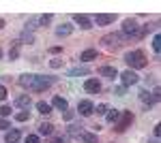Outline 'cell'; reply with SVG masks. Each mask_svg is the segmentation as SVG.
Masks as SVG:
<instances>
[{
	"instance_id": "obj_1",
	"label": "cell",
	"mask_w": 161,
	"mask_h": 143,
	"mask_svg": "<svg viewBox=\"0 0 161 143\" xmlns=\"http://www.w3.org/2000/svg\"><path fill=\"white\" fill-rule=\"evenodd\" d=\"M54 84V79L52 77H43V75H22L19 77V85H24L28 90H32V92H45L50 85Z\"/></svg>"
},
{
	"instance_id": "obj_2",
	"label": "cell",
	"mask_w": 161,
	"mask_h": 143,
	"mask_svg": "<svg viewBox=\"0 0 161 143\" xmlns=\"http://www.w3.org/2000/svg\"><path fill=\"white\" fill-rule=\"evenodd\" d=\"M125 62H127L131 69H144V66L148 64V60H146V56H144V51H140V49L129 51V54L125 56Z\"/></svg>"
},
{
	"instance_id": "obj_3",
	"label": "cell",
	"mask_w": 161,
	"mask_h": 143,
	"mask_svg": "<svg viewBox=\"0 0 161 143\" xmlns=\"http://www.w3.org/2000/svg\"><path fill=\"white\" fill-rule=\"evenodd\" d=\"M131 122H133V113H131V111H120V118H118V122L114 124V130L125 132L129 126H131Z\"/></svg>"
},
{
	"instance_id": "obj_4",
	"label": "cell",
	"mask_w": 161,
	"mask_h": 143,
	"mask_svg": "<svg viewBox=\"0 0 161 143\" xmlns=\"http://www.w3.org/2000/svg\"><path fill=\"white\" fill-rule=\"evenodd\" d=\"M123 36L140 38V26H137L136 19H125V24H123Z\"/></svg>"
},
{
	"instance_id": "obj_5",
	"label": "cell",
	"mask_w": 161,
	"mask_h": 143,
	"mask_svg": "<svg viewBox=\"0 0 161 143\" xmlns=\"http://www.w3.org/2000/svg\"><path fill=\"white\" fill-rule=\"evenodd\" d=\"M120 79H123V88H127V85H136L137 81H140V77H137L131 69H129V71H125L123 75H120Z\"/></svg>"
},
{
	"instance_id": "obj_6",
	"label": "cell",
	"mask_w": 161,
	"mask_h": 143,
	"mask_svg": "<svg viewBox=\"0 0 161 143\" xmlns=\"http://www.w3.org/2000/svg\"><path fill=\"white\" fill-rule=\"evenodd\" d=\"M120 38H123V34H105L103 38H101V43L105 45V47H118L120 45Z\"/></svg>"
},
{
	"instance_id": "obj_7",
	"label": "cell",
	"mask_w": 161,
	"mask_h": 143,
	"mask_svg": "<svg viewBox=\"0 0 161 143\" xmlns=\"http://www.w3.org/2000/svg\"><path fill=\"white\" fill-rule=\"evenodd\" d=\"M77 111H80V115H92L95 113V105L90 103V100H82L80 105H77Z\"/></svg>"
},
{
	"instance_id": "obj_8",
	"label": "cell",
	"mask_w": 161,
	"mask_h": 143,
	"mask_svg": "<svg viewBox=\"0 0 161 143\" xmlns=\"http://www.w3.org/2000/svg\"><path fill=\"white\" fill-rule=\"evenodd\" d=\"M84 90L90 92V94H99L101 92V84L97 81V79H86V81H84Z\"/></svg>"
},
{
	"instance_id": "obj_9",
	"label": "cell",
	"mask_w": 161,
	"mask_h": 143,
	"mask_svg": "<svg viewBox=\"0 0 161 143\" xmlns=\"http://www.w3.org/2000/svg\"><path fill=\"white\" fill-rule=\"evenodd\" d=\"M73 19H75V24H80L82 30H90V28H92V22H90V17H86V15H80V13H77Z\"/></svg>"
},
{
	"instance_id": "obj_10",
	"label": "cell",
	"mask_w": 161,
	"mask_h": 143,
	"mask_svg": "<svg viewBox=\"0 0 161 143\" xmlns=\"http://www.w3.org/2000/svg\"><path fill=\"white\" fill-rule=\"evenodd\" d=\"M19 51H22V41H13L11 49H9V60H17L19 58Z\"/></svg>"
},
{
	"instance_id": "obj_11",
	"label": "cell",
	"mask_w": 161,
	"mask_h": 143,
	"mask_svg": "<svg viewBox=\"0 0 161 143\" xmlns=\"http://www.w3.org/2000/svg\"><path fill=\"white\" fill-rule=\"evenodd\" d=\"M99 75L101 77H108V79H114V77H118V71H116L114 66H101Z\"/></svg>"
},
{
	"instance_id": "obj_12",
	"label": "cell",
	"mask_w": 161,
	"mask_h": 143,
	"mask_svg": "<svg viewBox=\"0 0 161 143\" xmlns=\"http://www.w3.org/2000/svg\"><path fill=\"white\" fill-rule=\"evenodd\" d=\"M52 105L58 109V111H67V109H69V103H67V98H62V96H54Z\"/></svg>"
},
{
	"instance_id": "obj_13",
	"label": "cell",
	"mask_w": 161,
	"mask_h": 143,
	"mask_svg": "<svg viewBox=\"0 0 161 143\" xmlns=\"http://www.w3.org/2000/svg\"><path fill=\"white\" fill-rule=\"evenodd\" d=\"M97 49H86V51H82V56H80V60L82 62H92V60H97Z\"/></svg>"
},
{
	"instance_id": "obj_14",
	"label": "cell",
	"mask_w": 161,
	"mask_h": 143,
	"mask_svg": "<svg viewBox=\"0 0 161 143\" xmlns=\"http://www.w3.org/2000/svg\"><path fill=\"white\" fill-rule=\"evenodd\" d=\"M77 139H82L84 143H97V135L86 132V130H80V132H77Z\"/></svg>"
},
{
	"instance_id": "obj_15",
	"label": "cell",
	"mask_w": 161,
	"mask_h": 143,
	"mask_svg": "<svg viewBox=\"0 0 161 143\" xmlns=\"http://www.w3.org/2000/svg\"><path fill=\"white\" fill-rule=\"evenodd\" d=\"M17 141H19V130L17 128H11L4 135V143H17Z\"/></svg>"
},
{
	"instance_id": "obj_16",
	"label": "cell",
	"mask_w": 161,
	"mask_h": 143,
	"mask_svg": "<svg viewBox=\"0 0 161 143\" xmlns=\"http://www.w3.org/2000/svg\"><path fill=\"white\" fill-rule=\"evenodd\" d=\"M30 103H32V100H30V96H28V94H22V96L15 98V105L22 107V109H28V107H30Z\"/></svg>"
},
{
	"instance_id": "obj_17",
	"label": "cell",
	"mask_w": 161,
	"mask_h": 143,
	"mask_svg": "<svg viewBox=\"0 0 161 143\" xmlns=\"http://www.w3.org/2000/svg\"><path fill=\"white\" fill-rule=\"evenodd\" d=\"M39 135H43V137H50V135H54V124H50V122L41 124V126H39Z\"/></svg>"
},
{
	"instance_id": "obj_18",
	"label": "cell",
	"mask_w": 161,
	"mask_h": 143,
	"mask_svg": "<svg viewBox=\"0 0 161 143\" xmlns=\"http://www.w3.org/2000/svg\"><path fill=\"white\" fill-rule=\"evenodd\" d=\"M71 32H73V26H71V24H62V26L56 28V34H58V36H69Z\"/></svg>"
},
{
	"instance_id": "obj_19",
	"label": "cell",
	"mask_w": 161,
	"mask_h": 143,
	"mask_svg": "<svg viewBox=\"0 0 161 143\" xmlns=\"http://www.w3.org/2000/svg\"><path fill=\"white\" fill-rule=\"evenodd\" d=\"M97 24H99V26L114 24V15H105V13H101V15H97Z\"/></svg>"
},
{
	"instance_id": "obj_20",
	"label": "cell",
	"mask_w": 161,
	"mask_h": 143,
	"mask_svg": "<svg viewBox=\"0 0 161 143\" xmlns=\"http://www.w3.org/2000/svg\"><path fill=\"white\" fill-rule=\"evenodd\" d=\"M140 98H142V103H144V105H153V103H155V96L150 94L148 90H142V92H140Z\"/></svg>"
},
{
	"instance_id": "obj_21",
	"label": "cell",
	"mask_w": 161,
	"mask_h": 143,
	"mask_svg": "<svg viewBox=\"0 0 161 143\" xmlns=\"http://www.w3.org/2000/svg\"><path fill=\"white\" fill-rule=\"evenodd\" d=\"M118 118H120V111H118V109H112V111H108V113H105V120H108L110 124H116V122H118Z\"/></svg>"
},
{
	"instance_id": "obj_22",
	"label": "cell",
	"mask_w": 161,
	"mask_h": 143,
	"mask_svg": "<svg viewBox=\"0 0 161 143\" xmlns=\"http://www.w3.org/2000/svg\"><path fill=\"white\" fill-rule=\"evenodd\" d=\"M37 109H39V113H43V115H50V113H52V105H47L45 100H39Z\"/></svg>"
},
{
	"instance_id": "obj_23",
	"label": "cell",
	"mask_w": 161,
	"mask_h": 143,
	"mask_svg": "<svg viewBox=\"0 0 161 143\" xmlns=\"http://www.w3.org/2000/svg\"><path fill=\"white\" fill-rule=\"evenodd\" d=\"M88 69L86 66H75V69H71V71H69V77H77V75H88Z\"/></svg>"
},
{
	"instance_id": "obj_24",
	"label": "cell",
	"mask_w": 161,
	"mask_h": 143,
	"mask_svg": "<svg viewBox=\"0 0 161 143\" xmlns=\"http://www.w3.org/2000/svg\"><path fill=\"white\" fill-rule=\"evenodd\" d=\"M28 118H30V111H28V109L19 111V113H15V120H17V122H26Z\"/></svg>"
},
{
	"instance_id": "obj_25",
	"label": "cell",
	"mask_w": 161,
	"mask_h": 143,
	"mask_svg": "<svg viewBox=\"0 0 161 143\" xmlns=\"http://www.w3.org/2000/svg\"><path fill=\"white\" fill-rule=\"evenodd\" d=\"M52 143H69V135H56Z\"/></svg>"
},
{
	"instance_id": "obj_26",
	"label": "cell",
	"mask_w": 161,
	"mask_h": 143,
	"mask_svg": "<svg viewBox=\"0 0 161 143\" xmlns=\"http://www.w3.org/2000/svg\"><path fill=\"white\" fill-rule=\"evenodd\" d=\"M22 41H26V43H32V41H35V36H32V32H28V30H24V32H22Z\"/></svg>"
},
{
	"instance_id": "obj_27",
	"label": "cell",
	"mask_w": 161,
	"mask_h": 143,
	"mask_svg": "<svg viewBox=\"0 0 161 143\" xmlns=\"http://www.w3.org/2000/svg\"><path fill=\"white\" fill-rule=\"evenodd\" d=\"M153 49H155V54H159V49H161V38H159V34L153 38Z\"/></svg>"
},
{
	"instance_id": "obj_28",
	"label": "cell",
	"mask_w": 161,
	"mask_h": 143,
	"mask_svg": "<svg viewBox=\"0 0 161 143\" xmlns=\"http://www.w3.org/2000/svg\"><path fill=\"white\" fill-rule=\"evenodd\" d=\"M0 115H2V118H9V115H11V107H9V105H2V107H0Z\"/></svg>"
},
{
	"instance_id": "obj_29",
	"label": "cell",
	"mask_w": 161,
	"mask_h": 143,
	"mask_svg": "<svg viewBox=\"0 0 161 143\" xmlns=\"http://www.w3.org/2000/svg\"><path fill=\"white\" fill-rule=\"evenodd\" d=\"M95 111H97L99 115H105V113H108L110 109H108V105H103V103H101V105H97V109H95Z\"/></svg>"
},
{
	"instance_id": "obj_30",
	"label": "cell",
	"mask_w": 161,
	"mask_h": 143,
	"mask_svg": "<svg viewBox=\"0 0 161 143\" xmlns=\"http://www.w3.org/2000/svg\"><path fill=\"white\" fill-rule=\"evenodd\" d=\"M37 22H39V24H41V26H45V24H50V22H52V15H41V17H39Z\"/></svg>"
},
{
	"instance_id": "obj_31",
	"label": "cell",
	"mask_w": 161,
	"mask_h": 143,
	"mask_svg": "<svg viewBox=\"0 0 161 143\" xmlns=\"http://www.w3.org/2000/svg\"><path fill=\"white\" fill-rule=\"evenodd\" d=\"M50 66H52V69H60V66H62V60L60 58H54L50 62Z\"/></svg>"
},
{
	"instance_id": "obj_32",
	"label": "cell",
	"mask_w": 161,
	"mask_h": 143,
	"mask_svg": "<svg viewBox=\"0 0 161 143\" xmlns=\"http://www.w3.org/2000/svg\"><path fill=\"white\" fill-rule=\"evenodd\" d=\"M26 143H41L39 141V135H28L26 137Z\"/></svg>"
},
{
	"instance_id": "obj_33",
	"label": "cell",
	"mask_w": 161,
	"mask_h": 143,
	"mask_svg": "<svg viewBox=\"0 0 161 143\" xmlns=\"http://www.w3.org/2000/svg\"><path fill=\"white\" fill-rule=\"evenodd\" d=\"M62 118L67 120V122H71V120H73V111H69V109H67V111L62 113Z\"/></svg>"
},
{
	"instance_id": "obj_34",
	"label": "cell",
	"mask_w": 161,
	"mask_h": 143,
	"mask_svg": "<svg viewBox=\"0 0 161 143\" xmlns=\"http://www.w3.org/2000/svg\"><path fill=\"white\" fill-rule=\"evenodd\" d=\"M7 128H11V124L7 120H0V130H7Z\"/></svg>"
},
{
	"instance_id": "obj_35",
	"label": "cell",
	"mask_w": 161,
	"mask_h": 143,
	"mask_svg": "<svg viewBox=\"0 0 161 143\" xmlns=\"http://www.w3.org/2000/svg\"><path fill=\"white\" fill-rule=\"evenodd\" d=\"M4 98H7V88L0 85V100H4Z\"/></svg>"
},
{
	"instance_id": "obj_36",
	"label": "cell",
	"mask_w": 161,
	"mask_h": 143,
	"mask_svg": "<svg viewBox=\"0 0 161 143\" xmlns=\"http://www.w3.org/2000/svg\"><path fill=\"white\" fill-rule=\"evenodd\" d=\"M114 94H118V96H123V94H125V88H116V90H114Z\"/></svg>"
},
{
	"instance_id": "obj_37",
	"label": "cell",
	"mask_w": 161,
	"mask_h": 143,
	"mask_svg": "<svg viewBox=\"0 0 161 143\" xmlns=\"http://www.w3.org/2000/svg\"><path fill=\"white\" fill-rule=\"evenodd\" d=\"M2 28H4V19L0 17V30H2Z\"/></svg>"
},
{
	"instance_id": "obj_38",
	"label": "cell",
	"mask_w": 161,
	"mask_h": 143,
	"mask_svg": "<svg viewBox=\"0 0 161 143\" xmlns=\"http://www.w3.org/2000/svg\"><path fill=\"white\" fill-rule=\"evenodd\" d=\"M0 58H2V49H0Z\"/></svg>"
}]
</instances>
